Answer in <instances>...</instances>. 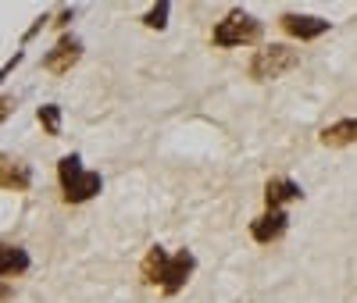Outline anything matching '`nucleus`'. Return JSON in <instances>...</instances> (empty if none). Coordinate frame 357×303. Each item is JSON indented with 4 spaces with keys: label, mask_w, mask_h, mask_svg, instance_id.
I'll list each match as a JSON object with an SVG mask.
<instances>
[{
    "label": "nucleus",
    "mask_w": 357,
    "mask_h": 303,
    "mask_svg": "<svg viewBox=\"0 0 357 303\" xmlns=\"http://www.w3.org/2000/svg\"><path fill=\"white\" fill-rule=\"evenodd\" d=\"M57 178H61V193H65V203H86L93 200L104 186V178L97 171H86L79 154H65L57 161Z\"/></svg>",
    "instance_id": "nucleus-1"
},
{
    "label": "nucleus",
    "mask_w": 357,
    "mask_h": 303,
    "mask_svg": "<svg viewBox=\"0 0 357 303\" xmlns=\"http://www.w3.org/2000/svg\"><path fill=\"white\" fill-rule=\"evenodd\" d=\"M296 65H301V50H293L289 43H268L250 57V79L272 82V79H282Z\"/></svg>",
    "instance_id": "nucleus-2"
},
{
    "label": "nucleus",
    "mask_w": 357,
    "mask_h": 303,
    "mask_svg": "<svg viewBox=\"0 0 357 303\" xmlns=\"http://www.w3.org/2000/svg\"><path fill=\"white\" fill-rule=\"evenodd\" d=\"M257 36H261V22L254 15H247V11H229L215 25V33H211L215 47H247Z\"/></svg>",
    "instance_id": "nucleus-3"
},
{
    "label": "nucleus",
    "mask_w": 357,
    "mask_h": 303,
    "mask_svg": "<svg viewBox=\"0 0 357 303\" xmlns=\"http://www.w3.org/2000/svg\"><path fill=\"white\" fill-rule=\"evenodd\" d=\"M82 61V43L75 36H61L47 54H43V68L50 75H68L75 65Z\"/></svg>",
    "instance_id": "nucleus-4"
},
{
    "label": "nucleus",
    "mask_w": 357,
    "mask_h": 303,
    "mask_svg": "<svg viewBox=\"0 0 357 303\" xmlns=\"http://www.w3.org/2000/svg\"><path fill=\"white\" fill-rule=\"evenodd\" d=\"M279 25L286 29L293 40H301V43L318 40V36L329 33V22H325V18H318V15H296V11H286V15L279 18Z\"/></svg>",
    "instance_id": "nucleus-5"
},
{
    "label": "nucleus",
    "mask_w": 357,
    "mask_h": 303,
    "mask_svg": "<svg viewBox=\"0 0 357 303\" xmlns=\"http://www.w3.org/2000/svg\"><path fill=\"white\" fill-rule=\"evenodd\" d=\"M193 267H197V257L190 254V250H178L172 261H168V271H165V282H161V289H165V296H175L178 289H183L186 282H190V275H193Z\"/></svg>",
    "instance_id": "nucleus-6"
},
{
    "label": "nucleus",
    "mask_w": 357,
    "mask_h": 303,
    "mask_svg": "<svg viewBox=\"0 0 357 303\" xmlns=\"http://www.w3.org/2000/svg\"><path fill=\"white\" fill-rule=\"evenodd\" d=\"M33 186V168L25 161H15L8 154H0V189H11V193H25Z\"/></svg>",
    "instance_id": "nucleus-7"
},
{
    "label": "nucleus",
    "mask_w": 357,
    "mask_h": 303,
    "mask_svg": "<svg viewBox=\"0 0 357 303\" xmlns=\"http://www.w3.org/2000/svg\"><path fill=\"white\" fill-rule=\"evenodd\" d=\"M286 228H289L286 210H264L261 218L250 222V235H254L257 242H275V239L286 235Z\"/></svg>",
    "instance_id": "nucleus-8"
},
{
    "label": "nucleus",
    "mask_w": 357,
    "mask_h": 303,
    "mask_svg": "<svg viewBox=\"0 0 357 303\" xmlns=\"http://www.w3.org/2000/svg\"><path fill=\"white\" fill-rule=\"evenodd\" d=\"M304 193L301 186H296L293 178H268V186H264V203L268 210H282L286 203H296Z\"/></svg>",
    "instance_id": "nucleus-9"
},
{
    "label": "nucleus",
    "mask_w": 357,
    "mask_h": 303,
    "mask_svg": "<svg viewBox=\"0 0 357 303\" xmlns=\"http://www.w3.org/2000/svg\"><path fill=\"white\" fill-rule=\"evenodd\" d=\"M318 143L321 146H333V150H343V146H354L357 143V118H343V121H333L318 132Z\"/></svg>",
    "instance_id": "nucleus-10"
},
{
    "label": "nucleus",
    "mask_w": 357,
    "mask_h": 303,
    "mask_svg": "<svg viewBox=\"0 0 357 303\" xmlns=\"http://www.w3.org/2000/svg\"><path fill=\"white\" fill-rule=\"evenodd\" d=\"M168 250L165 247H151L139 264V275H143V286H161L165 282V271H168Z\"/></svg>",
    "instance_id": "nucleus-11"
},
{
    "label": "nucleus",
    "mask_w": 357,
    "mask_h": 303,
    "mask_svg": "<svg viewBox=\"0 0 357 303\" xmlns=\"http://www.w3.org/2000/svg\"><path fill=\"white\" fill-rule=\"evenodd\" d=\"M29 254L15 242H0V279H15V275H25L29 271Z\"/></svg>",
    "instance_id": "nucleus-12"
},
{
    "label": "nucleus",
    "mask_w": 357,
    "mask_h": 303,
    "mask_svg": "<svg viewBox=\"0 0 357 303\" xmlns=\"http://www.w3.org/2000/svg\"><path fill=\"white\" fill-rule=\"evenodd\" d=\"M36 121L43 125L47 136H61V107H57V104H43L36 111Z\"/></svg>",
    "instance_id": "nucleus-13"
},
{
    "label": "nucleus",
    "mask_w": 357,
    "mask_h": 303,
    "mask_svg": "<svg viewBox=\"0 0 357 303\" xmlns=\"http://www.w3.org/2000/svg\"><path fill=\"white\" fill-rule=\"evenodd\" d=\"M168 11H172V4H168V0H161V4H154L151 11L143 15V25L146 29H165L168 25Z\"/></svg>",
    "instance_id": "nucleus-14"
},
{
    "label": "nucleus",
    "mask_w": 357,
    "mask_h": 303,
    "mask_svg": "<svg viewBox=\"0 0 357 303\" xmlns=\"http://www.w3.org/2000/svg\"><path fill=\"white\" fill-rule=\"evenodd\" d=\"M22 57H25V54H22V50H18V54H15V57H11V61H8V65H4V68H0V82H4V75H8V72H11V68H15V65H22Z\"/></svg>",
    "instance_id": "nucleus-15"
},
{
    "label": "nucleus",
    "mask_w": 357,
    "mask_h": 303,
    "mask_svg": "<svg viewBox=\"0 0 357 303\" xmlns=\"http://www.w3.org/2000/svg\"><path fill=\"white\" fill-rule=\"evenodd\" d=\"M11 107H15V97H0V121L11 114Z\"/></svg>",
    "instance_id": "nucleus-16"
},
{
    "label": "nucleus",
    "mask_w": 357,
    "mask_h": 303,
    "mask_svg": "<svg viewBox=\"0 0 357 303\" xmlns=\"http://www.w3.org/2000/svg\"><path fill=\"white\" fill-rule=\"evenodd\" d=\"M11 296H15V289L8 286V279H0V303H8Z\"/></svg>",
    "instance_id": "nucleus-17"
},
{
    "label": "nucleus",
    "mask_w": 357,
    "mask_h": 303,
    "mask_svg": "<svg viewBox=\"0 0 357 303\" xmlns=\"http://www.w3.org/2000/svg\"><path fill=\"white\" fill-rule=\"evenodd\" d=\"M68 22H72V11H61V15H57V22H54V25H57V29H65Z\"/></svg>",
    "instance_id": "nucleus-18"
}]
</instances>
